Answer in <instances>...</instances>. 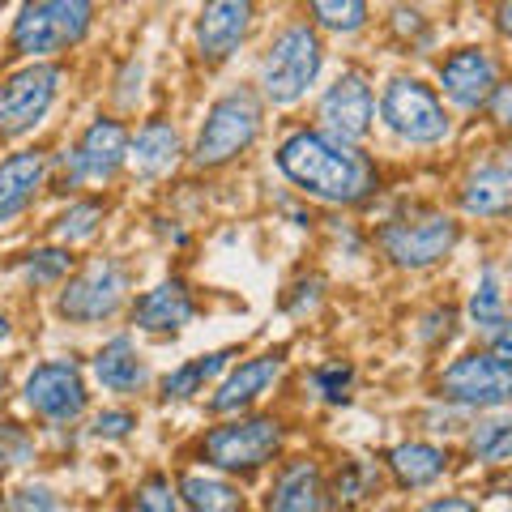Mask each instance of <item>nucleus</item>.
<instances>
[{
    "mask_svg": "<svg viewBox=\"0 0 512 512\" xmlns=\"http://www.w3.org/2000/svg\"><path fill=\"white\" fill-rule=\"evenodd\" d=\"M278 167L286 180H295L303 192H312L320 201H338L350 205L372 192V163L363 154H355L342 141H333L325 133H295L282 141L278 150Z\"/></svg>",
    "mask_w": 512,
    "mask_h": 512,
    "instance_id": "obj_1",
    "label": "nucleus"
},
{
    "mask_svg": "<svg viewBox=\"0 0 512 512\" xmlns=\"http://www.w3.org/2000/svg\"><path fill=\"white\" fill-rule=\"evenodd\" d=\"M320 73V39L308 26H286L261 64V86L274 103H295Z\"/></svg>",
    "mask_w": 512,
    "mask_h": 512,
    "instance_id": "obj_2",
    "label": "nucleus"
},
{
    "mask_svg": "<svg viewBox=\"0 0 512 512\" xmlns=\"http://www.w3.org/2000/svg\"><path fill=\"white\" fill-rule=\"evenodd\" d=\"M90 5L82 0H47V5H26L13 22V47L26 56H52L64 52L90 30Z\"/></svg>",
    "mask_w": 512,
    "mask_h": 512,
    "instance_id": "obj_3",
    "label": "nucleus"
},
{
    "mask_svg": "<svg viewBox=\"0 0 512 512\" xmlns=\"http://www.w3.org/2000/svg\"><path fill=\"white\" fill-rule=\"evenodd\" d=\"M256 128H261V107H256L248 90L218 99L210 107V120H205L201 137H197V154H192L197 167H218V163H227V158H235L239 150H248Z\"/></svg>",
    "mask_w": 512,
    "mask_h": 512,
    "instance_id": "obj_4",
    "label": "nucleus"
},
{
    "mask_svg": "<svg viewBox=\"0 0 512 512\" xmlns=\"http://www.w3.org/2000/svg\"><path fill=\"white\" fill-rule=\"evenodd\" d=\"M457 244V222L444 214H419V218H397L380 231V248L393 265L402 269H427L440 256H448Z\"/></svg>",
    "mask_w": 512,
    "mask_h": 512,
    "instance_id": "obj_5",
    "label": "nucleus"
},
{
    "mask_svg": "<svg viewBox=\"0 0 512 512\" xmlns=\"http://www.w3.org/2000/svg\"><path fill=\"white\" fill-rule=\"evenodd\" d=\"M380 116L397 137L419 141V146H431V141L448 137V116H444L440 99L423 82H410V77L389 82V90H384V99H380Z\"/></svg>",
    "mask_w": 512,
    "mask_h": 512,
    "instance_id": "obj_6",
    "label": "nucleus"
},
{
    "mask_svg": "<svg viewBox=\"0 0 512 512\" xmlns=\"http://www.w3.org/2000/svg\"><path fill=\"white\" fill-rule=\"evenodd\" d=\"M278 444H282L278 419H244V423L214 427L201 448L218 470H256L261 461L278 453Z\"/></svg>",
    "mask_w": 512,
    "mask_h": 512,
    "instance_id": "obj_7",
    "label": "nucleus"
},
{
    "mask_svg": "<svg viewBox=\"0 0 512 512\" xmlns=\"http://www.w3.org/2000/svg\"><path fill=\"white\" fill-rule=\"evenodd\" d=\"M128 278L116 261H90L82 274H77L60 295V316L77 320V325H94V320H107L111 312L124 303Z\"/></svg>",
    "mask_w": 512,
    "mask_h": 512,
    "instance_id": "obj_8",
    "label": "nucleus"
},
{
    "mask_svg": "<svg viewBox=\"0 0 512 512\" xmlns=\"http://www.w3.org/2000/svg\"><path fill=\"white\" fill-rule=\"evenodd\" d=\"M56 86H60V69H52V64H30V69L13 73L0 86V133L13 137L35 128L47 116V107H52Z\"/></svg>",
    "mask_w": 512,
    "mask_h": 512,
    "instance_id": "obj_9",
    "label": "nucleus"
},
{
    "mask_svg": "<svg viewBox=\"0 0 512 512\" xmlns=\"http://www.w3.org/2000/svg\"><path fill=\"white\" fill-rule=\"evenodd\" d=\"M440 393L461 406H504L512 397V367L495 355H461L440 376Z\"/></svg>",
    "mask_w": 512,
    "mask_h": 512,
    "instance_id": "obj_10",
    "label": "nucleus"
},
{
    "mask_svg": "<svg viewBox=\"0 0 512 512\" xmlns=\"http://www.w3.org/2000/svg\"><path fill=\"white\" fill-rule=\"evenodd\" d=\"M320 124L342 146L367 137V128H372V90H367L363 73H342L325 90V99H320Z\"/></svg>",
    "mask_w": 512,
    "mask_h": 512,
    "instance_id": "obj_11",
    "label": "nucleus"
},
{
    "mask_svg": "<svg viewBox=\"0 0 512 512\" xmlns=\"http://www.w3.org/2000/svg\"><path fill=\"white\" fill-rule=\"evenodd\" d=\"M26 402L52 423H69L86 406V384L73 363H43L26 380Z\"/></svg>",
    "mask_w": 512,
    "mask_h": 512,
    "instance_id": "obj_12",
    "label": "nucleus"
},
{
    "mask_svg": "<svg viewBox=\"0 0 512 512\" xmlns=\"http://www.w3.org/2000/svg\"><path fill=\"white\" fill-rule=\"evenodd\" d=\"M133 154L128 150V133L116 120H94L86 128V137L73 150V180H107L116 175L120 163Z\"/></svg>",
    "mask_w": 512,
    "mask_h": 512,
    "instance_id": "obj_13",
    "label": "nucleus"
},
{
    "mask_svg": "<svg viewBox=\"0 0 512 512\" xmlns=\"http://www.w3.org/2000/svg\"><path fill=\"white\" fill-rule=\"evenodd\" d=\"M440 82H444V94L457 107H478V103L491 99L495 64H491L487 52H478V47H461V52H453V56L444 60Z\"/></svg>",
    "mask_w": 512,
    "mask_h": 512,
    "instance_id": "obj_14",
    "label": "nucleus"
},
{
    "mask_svg": "<svg viewBox=\"0 0 512 512\" xmlns=\"http://www.w3.org/2000/svg\"><path fill=\"white\" fill-rule=\"evenodd\" d=\"M248 22H252V5H244V0H218V5H205L201 22H197L201 56L205 60H227L239 47V39L248 35Z\"/></svg>",
    "mask_w": 512,
    "mask_h": 512,
    "instance_id": "obj_15",
    "label": "nucleus"
},
{
    "mask_svg": "<svg viewBox=\"0 0 512 512\" xmlns=\"http://www.w3.org/2000/svg\"><path fill=\"white\" fill-rule=\"evenodd\" d=\"M192 316H197V308H192V295L184 291V282H163L133 303V325L146 333L184 329Z\"/></svg>",
    "mask_w": 512,
    "mask_h": 512,
    "instance_id": "obj_16",
    "label": "nucleus"
},
{
    "mask_svg": "<svg viewBox=\"0 0 512 512\" xmlns=\"http://www.w3.org/2000/svg\"><path fill=\"white\" fill-rule=\"evenodd\" d=\"M43 154L39 150H22V154H9L5 163H0V227H5L9 218H18L30 197H35V188L43 184Z\"/></svg>",
    "mask_w": 512,
    "mask_h": 512,
    "instance_id": "obj_17",
    "label": "nucleus"
},
{
    "mask_svg": "<svg viewBox=\"0 0 512 512\" xmlns=\"http://www.w3.org/2000/svg\"><path fill=\"white\" fill-rule=\"evenodd\" d=\"M278 376H282V359H278V355L248 359V363H239V372H231L227 380H222V389L214 393L210 406H214L218 414H231V410H239V406H248L252 397H261Z\"/></svg>",
    "mask_w": 512,
    "mask_h": 512,
    "instance_id": "obj_18",
    "label": "nucleus"
},
{
    "mask_svg": "<svg viewBox=\"0 0 512 512\" xmlns=\"http://www.w3.org/2000/svg\"><path fill=\"white\" fill-rule=\"evenodd\" d=\"M461 210L474 218L512 214V167H478L461 188Z\"/></svg>",
    "mask_w": 512,
    "mask_h": 512,
    "instance_id": "obj_19",
    "label": "nucleus"
},
{
    "mask_svg": "<svg viewBox=\"0 0 512 512\" xmlns=\"http://www.w3.org/2000/svg\"><path fill=\"white\" fill-rule=\"evenodd\" d=\"M320 470L316 461H291L282 466L274 491H269V512H320Z\"/></svg>",
    "mask_w": 512,
    "mask_h": 512,
    "instance_id": "obj_20",
    "label": "nucleus"
},
{
    "mask_svg": "<svg viewBox=\"0 0 512 512\" xmlns=\"http://www.w3.org/2000/svg\"><path fill=\"white\" fill-rule=\"evenodd\" d=\"M94 376H99L103 389L128 393V389H137V384H146V363L137 359L133 342L116 338V342H107L99 355H94Z\"/></svg>",
    "mask_w": 512,
    "mask_h": 512,
    "instance_id": "obj_21",
    "label": "nucleus"
},
{
    "mask_svg": "<svg viewBox=\"0 0 512 512\" xmlns=\"http://www.w3.org/2000/svg\"><path fill=\"white\" fill-rule=\"evenodd\" d=\"M389 466H393V474H397V483H402V487H427V483H436V478L444 474L448 453H444V448H436V444L410 440V444L393 448Z\"/></svg>",
    "mask_w": 512,
    "mask_h": 512,
    "instance_id": "obj_22",
    "label": "nucleus"
},
{
    "mask_svg": "<svg viewBox=\"0 0 512 512\" xmlns=\"http://www.w3.org/2000/svg\"><path fill=\"white\" fill-rule=\"evenodd\" d=\"M175 154H180V133H175L171 124H163V120H150L137 133L133 154L128 158H133L137 175H163V171H171Z\"/></svg>",
    "mask_w": 512,
    "mask_h": 512,
    "instance_id": "obj_23",
    "label": "nucleus"
},
{
    "mask_svg": "<svg viewBox=\"0 0 512 512\" xmlns=\"http://www.w3.org/2000/svg\"><path fill=\"white\" fill-rule=\"evenodd\" d=\"M227 359H231V350H214V355H201V359H192V363H184V367H175V372L163 380V397H167V402L192 397L205 380H214L222 367H227Z\"/></svg>",
    "mask_w": 512,
    "mask_h": 512,
    "instance_id": "obj_24",
    "label": "nucleus"
},
{
    "mask_svg": "<svg viewBox=\"0 0 512 512\" xmlns=\"http://www.w3.org/2000/svg\"><path fill=\"white\" fill-rule=\"evenodd\" d=\"M184 500L192 504V512H239V491L201 474L184 478Z\"/></svg>",
    "mask_w": 512,
    "mask_h": 512,
    "instance_id": "obj_25",
    "label": "nucleus"
},
{
    "mask_svg": "<svg viewBox=\"0 0 512 512\" xmlns=\"http://www.w3.org/2000/svg\"><path fill=\"white\" fill-rule=\"evenodd\" d=\"M470 320L483 333H500L508 320H504V295H500V282H495V269H483V282H478V291L470 299Z\"/></svg>",
    "mask_w": 512,
    "mask_h": 512,
    "instance_id": "obj_26",
    "label": "nucleus"
},
{
    "mask_svg": "<svg viewBox=\"0 0 512 512\" xmlns=\"http://www.w3.org/2000/svg\"><path fill=\"white\" fill-rule=\"evenodd\" d=\"M470 453L478 461H508L512 457V419L478 423L470 436Z\"/></svg>",
    "mask_w": 512,
    "mask_h": 512,
    "instance_id": "obj_27",
    "label": "nucleus"
},
{
    "mask_svg": "<svg viewBox=\"0 0 512 512\" xmlns=\"http://www.w3.org/2000/svg\"><path fill=\"white\" fill-rule=\"evenodd\" d=\"M99 222H103V205L77 201V205H69V210L60 214L56 235L64 239V244H77V239H90L94 231H99Z\"/></svg>",
    "mask_w": 512,
    "mask_h": 512,
    "instance_id": "obj_28",
    "label": "nucleus"
},
{
    "mask_svg": "<svg viewBox=\"0 0 512 512\" xmlns=\"http://www.w3.org/2000/svg\"><path fill=\"white\" fill-rule=\"evenodd\" d=\"M312 18L320 26H329V30H359L363 18H367V5H359V0H316L312 5Z\"/></svg>",
    "mask_w": 512,
    "mask_h": 512,
    "instance_id": "obj_29",
    "label": "nucleus"
},
{
    "mask_svg": "<svg viewBox=\"0 0 512 512\" xmlns=\"http://www.w3.org/2000/svg\"><path fill=\"white\" fill-rule=\"evenodd\" d=\"M372 487H376V466L372 461H346V466L338 470V500L359 504L363 495H372Z\"/></svg>",
    "mask_w": 512,
    "mask_h": 512,
    "instance_id": "obj_30",
    "label": "nucleus"
},
{
    "mask_svg": "<svg viewBox=\"0 0 512 512\" xmlns=\"http://www.w3.org/2000/svg\"><path fill=\"white\" fill-rule=\"evenodd\" d=\"M69 265H73V256L64 252V248H43V252H30L22 269H26L30 282L43 286V282H56V278L69 274Z\"/></svg>",
    "mask_w": 512,
    "mask_h": 512,
    "instance_id": "obj_31",
    "label": "nucleus"
},
{
    "mask_svg": "<svg viewBox=\"0 0 512 512\" xmlns=\"http://www.w3.org/2000/svg\"><path fill=\"white\" fill-rule=\"evenodd\" d=\"M312 380L320 384V393H325L329 402H342V397H346L342 389L355 380V367H350V363H329V367H316Z\"/></svg>",
    "mask_w": 512,
    "mask_h": 512,
    "instance_id": "obj_32",
    "label": "nucleus"
},
{
    "mask_svg": "<svg viewBox=\"0 0 512 512\" xmlns=\"http://www.w3.org/2000/svg\"><path fill=\"white\" fill-rule=\"evenodd\" d=\"M137 504H141V512H175V491H171V483L163 474H154V478H146Z\"/></svg>",
    "mask_w": 512,
    "mask_h": 512,
    "instance_id": "obj_33",
    "label": "nucleus"
},
{
    "mask_svg": "<svg viewBox=\"0 0 512 512\" xmlns=\"http://www.w3.org/2000/svg\"><path fill=\"white\" fill-rule=\"evenodd\" d=\"M26 457H30V440L13 423H5L0 427V470L18 466V461H26Z\"/></svg>",
    "mask_w": 512,
    "mask_h": 512,
    "instance_id": "obj_34",
    "label": "nucleus"
},
{
    "mask_svg": "<svg viewBox=\"0 0 512 512\" xmlns=\"http://www.w3.org/2000/svg\"><path fill=\"white\" fill-rule=\"evenodd\" d=\"M133 427H137V419L128 410H107V414L94 419V436H99V440H124Z\"/></svg>",
    "mask_w": 512,
    "mask_h": 512,
    "instance_id": "obj_35",
    "label": "nucleus"
},
{
    "mask_svg": "<svg viewBox=\"0 0 512 512\" xmlns=\"http://www.w3.org/2000/svg\"><path fill=\"white\" fill-rule=\"evenodd\" d=\"M9 512H56V495L47 487H22L18 495H13Z\"/></svg>",
    "mask_w": 512,
    "mask_h": 512,
    "instance_id": "obj_36",
    "label": "nucleus"
},
{
    "mask_svg": "<svg viewBox=\"0 0 512 512\" xmlns=\"http://www.w3.org/2000/svg\"><path fill=\"white\" fill-rule=\"evenodd\" d=\"M491 111H495V120L500 124H512V82L491 94Z\"/></svg>",
    "mask_w": 512,
    "mask_h": 512,
    "instance_id": "obj_37",
    "label": "nucleus"
},
{
    "mask_svg": "<svg viewBox=\"0 0 512 512\" xmlns=\"http://www.w3.org/2000/svg\"><path fill=\"white\" fill-rule=\"evenodd\" d=\"M423 512H478V504L474 500H461V495H444V500H436V504L423 508Z\"/></svg>",
    "mask_w": 512,
    "mask_h": 512,
    "instance_id": "obj_38",
    "label": "nucleus"
},
{
    "mask_svg": "<svg viewBox=\"0 0 512 512\" xmlns=\"http://www.w3.org/2000/svg\"><path fill=\"white\" fill-rule=\"evenodd\" d=\"M491 346H495V359L512 367V325H504L500 333H495V338H491Z\"/></svg>",
    "mask_w": 512,
    "mask_h": 512,
    "instance_id": "obj_39",
    "label": "nucleus"
},
{
    "mask_svg": "<svg viewBox=\"0 0 512 512\" xmlns=\"http://www.w3.org/2000/svg\"><path fill=\"white\" fill-rule=\"evenodd\" d=\"M500 26H504L508 35H512V5H500Z\"/></svg>",
    "mask_w": 512,
    "mask_h": 512,
    "instance_id": "obj_40",
    "label": "nucleus"
},
{
    "mask_svg": "<svg viewBox=\"0 0 512 512\" xmlns=\"http://www.w3.org/2000/svg\"><path fill=\"white\" fill-rule=\"evenodd\" d=\"M5 329H9V320H5V316H0V338H5Z\"/></svg>",
    "mask_w": 512,
    "mask_h": 512,
    "instance_id": "obj_41",
    "label": "nucleus"
},
{
    "mask_svg": "<svg viewBox=\"0 0 512 512\" xmlns=\"http://www.w3.org/2000/svg\"><path fill=\"white\" fill-rule=\"evenodd\" d=\"M120 512H128V508H120Z\"/></svg>",
    "mask_w": 512,
    "mask_h": 512,
    "instance_id": "obj_42",
    "label": "nucleus"
}]
</instances>
